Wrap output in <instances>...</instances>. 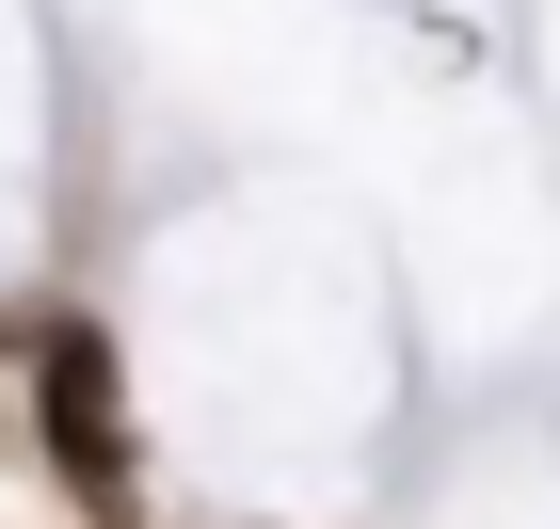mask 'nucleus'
Segmentation results:
<instances>
[{"label": "nucleus", "instance_id": "1", "mask_svg": "<svg viewBox=\"0 0 560 529\" xmlns=\"http://www.w3.org/2000/svg\"><path fill=\"white\" fill-rule=\"evenodd\" d=\"M48 417H65V465H81L96 514H129V449H113V353L81 321H48Z\"/></svg>", "mask_w": 560, "mask_h": 529}]
</instances>
